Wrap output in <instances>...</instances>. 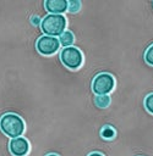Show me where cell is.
I'll list each match as a JSON object with an SVG mask.
<instances>
[{"mask_svg": "<svg viewBox=\"0 0 153 156\" xmlns=\"http://www.w3.org/2000/svg\"><path fill=\"white\" fill-rule=\"evenodd\" d=\"M37 50L45 56H50L53 54H55L59 50V40L55 37H49V35H42L38 40H37Z\"/></svg>", "mask_w": 153, "mask_h": 156, "instance_id": "cell-5", "label": "cell"}, {"mask_svg": "<svg viewBox=\"0 0 153 156\" xmlns=\"http://www.w3.org/2000/svg\"><path fill=\"white\" fill-rule=\"evenodd\" d=\"M80 9H81V2L78 0H70V1H67V11L77 12Z\"/></svg>", "mask_w": 153, "mask_h": 156, "instance_id": "cell-11", "label": "cell"}, {"mask_svg": "<svg viewBox=\"0 0 153 156\" xmlns=\"http://www.w3.org/2000/svg\"><path fill=\"white\" fill-rule=\"evenodd\" d=\"M60 60L65 67H67L70 69H77L82 65L83 56H82V52L80 51V49H77L75 46H67L61 50Z\"/></svg>", "mask_w": 153, "mask_h": 156, "instance_id": "cell-3", "label": "cell"}, {"mask_svg": "<svg viewBox=\"0 0 153 156\" xmlns=\"http://www.w3.org/2000/svg\"><path fill=\"white\" fill-rule=\"evenodd\" d=\"M88 156H103V155L99 154V152H92V154H89Z\"/></svg>", "mask_w": 153, "mask_h": 156, "instance_id": "cell-15", "label": "cell"}, {"mask_svg": "<svg viewBox=\"0 0 153 156\" xmlns=\"http://www.w3.org/2000/svg\"><path fill=\"white\" fill-rule=\"evenodd\" d=\"M9 149L13 156H26L29 151V143L23 136L12 138L9 143Z\"/></svg>", "mask_w": 153, "mask_h": 156, "instance_id": "cell-6", "label": "cell"}, {"mask_svg": "<svg viewBox=\"0 0 153 156\" xmlns=\"http://www.w3.org/2000/svg\"><path fill=\"white\" fill-rule=\"evenodd\" d=\"M45 9L53 15H62L67 11V1L66 0H47Z\"/></svg>", "mask_w": 153, "mask_h": 156, "instance_id": "cell-7", "label": "cell"}, {"mask_svg": "<svg viewBox=\"0 0 153 156\" xmlns=\"http://www.w3.org/2000/svg\"><path fill=\"white\" fill-rule=\"evenodd\" d=\"M58 40H59V44H60V45H62L64 48H67V46H72V43H73V40H75V37H73L72 32L65 30V32H62V33L59 35Z\"/></svg>", "mask_w": 153, "mask_h": 156, "instance_id": "cell-8", "label": "cell"}, {"mask_svg": "<svg viewBox=\"0 0 153 156\" xmlns=\"http://www.w3.org/2000/svg\"><path fill=\"white\" fill-rule=\"evenodd\" d=\"M144 58H146L147 63H149L151 66H153V45H151L147 49V51L144 54Z\"/></svg>", "mask_w": 153, "mask_h": 156, "instance_id": "cell-13", "label": "cell"}, {"mask_svg": "<svg viewBox=\"0 0 153 156\" xmlns=\"http://www.w3.org/2000/svg\"><path fill=\"white\" fill-rule=\"evenodd\" d=\"M115 85V80L109 73H99L92 82V89L97 95H108Z\"/></svg>", "mask_w": 153, "mask_h": 156, "instance_id": "cell-4", "label": "cell"}, {"mask_svg": "<svg viewBox=\"0 0 153 156\" xmlns=\"http://www.w3.org/2000/svg\"><path fill=\"white\" fill-rule=\"evenodd\" d=\"M40 28L45 33V35L55 37L56 38L62 32H65V28H66V18L62 15H53V13H49V15H47L42 20Z\"/></svg>", "mask_w": 153, "mask_h": 156, "instance_id": "cell-2", "label": "cell"}, {"mask_svg": "<svg viewBox=\"0 0 153 156\" xmlns=\"http://www.w3.org/2000/svg\"><path fill=\"white\" fill-rule=\"evenodd\" d=\"M144 106H146V108H147L151 113H153V94L147 95V98H146V100H144Z\"/></svg>", "mask_w": 153, "mask_h": 156, "instance_id": "cell-12", "label": "cell"}, {"mask_svg": "<svg viewBox=\"0 0 153 156\" xmlns=\"http://www.w3.org/2000/svg\"><path fill=\"white\" fill-rule=\"evenodd\" d=\"M0 130L11 139L22 136L24 132V122L22 117L16 113H5L0 117Z\"/></svg>", "mask_w": 153, "mask_h": 156, "instance_id": "cell-1", "label": "cell"}, {"mask_svg": "<svg viewBox=\"0 0 153 156\" xmlns=\"http://www.w3.org/2000/svg\"><path fill=\"white\" fill-rule=\"evenodd\" d=\"M31 22H32V24H34V26H39V24H40V22H42V20H40V17H39V16H32Z\"/></svg>", "mask_w": 153, "mask_h": 156, "instance_id": "cell-14", "label": "cell"}, {"mask_svg": "<svg viewBox=\"0 0 153 156\" xmlns=\"http://www.w3.org/2000/svg\"><path fill=\"white\" fill-rule=\"evenodd\" d=\"M47 156H58L56 154H49V155H47Z\"/></svg>", "mask_w": 153, "mask_h": 156, "instance_id": "cell-16", "label": "cell"}, {"mask_svg": "<svg viewBox=\"0 0 153 156\" xmlns=\"http://www.w3.org/2000/svg\"><path fill=\"white\" fill-rule=\"evenodd\" d=\"M94 102H95V105H97L98 107L105 108V107H108L109 104H110V96H109V95H97V96L94 98Z\"/></svg>", "mask_w": 153, "mask_h": 156, "instance_id": "cell-9", "label": "cell"}, {"mask_svg": "<svg viewBox=\"0 0 153 156\" xmlns=\"http://www.w3.org/2000/svg\"><path fill=\"white\" fill-rule=\"evenodd\" d=\"M100 134H102V136H103L104 139H111V138H114V136H115V130H114L111 127L105 126V127L102 129Z\"/></svg>", "mask_w": 153, "mask_h": 156, "instance_id": "cell-10", "label": "cell"}]
</instances>
